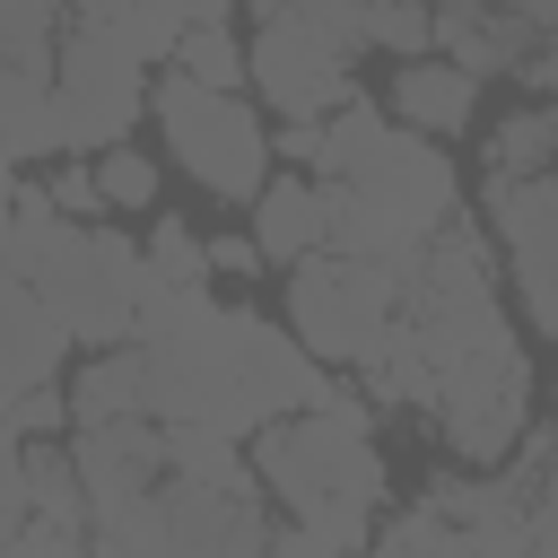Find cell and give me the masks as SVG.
<instances>
[{"mask_svg": "<svg viewBox=\"0 0 558 558\" xmlns=\"http://www.w3.org/2000/svg\"><path fill=\"white\" fill-rule=\"evenodd\" d=\"M488 235L523 288L541 340H558V166L549 174H488Z\"/></svg>", "mask_w": 558, "mask_h": 558, "instance_id": "7", "label": "cell"}, {"mask_svg": "<svg viewBox=\"0 0 558 558\" xmlns=\"http://www.w3.org/2000/svg\"><path fill=\"white\" fill-rule=\"evenodd\" d=\"M366 558H480V541H471L436 497H418V506H401V514H384V523H375Z\"/></svg>", "mask_w": 558, "mask_h": 558, "instance_id": "15", "label": "cell"}, {"mask_svg": "<svg viewBox=\"0 0 558 558\" xmlns=\"http://www.w3.org/2000/svg\"><path fill=\"white\" fill-rule=\"evenodd\" d=\"M262 17H296L305 35H323L340 52H366V0H270Z\"/></svg>", "mask_w": 558, "mask_h": 558, "instance_id": "23", "label": "cell"}, {"mask_svg": "<svg viewBox=\"0 0 558 558\" xmlns=\"http://www.w3.org/2000/svg\"><path fill=\"white\" fill-rule=\"evenodd\" d=\"M262 558H349V549H331L323 532H305V523H270V549Z\"/></svg>", "mask_w": 558, "mask_h": 558, "instance_id": "31", "label": "cell"}, {"mask_svg": "<svg viewBox=\"0 0 558 558\" xmlns=\"http://www.w3.org/2000/svg\"><path fill=\"white\" fill-rule=\"evenodd\" d=\"M61 427H70V392H61V384L17 392V436H61Z\"/></svg>", "mask_w": 558, "mask_h": 558, "instance_id": "26", "label": "cell"}, {"mask_svg": "<svg viewBox=\"0 0 558 558\" xmlns=\"http://www.w3.org/2000/svg\"><path fill=\"white\" fill-rule=\"evenodd\" d=\"M401 323V279L392 262H366V253H305L288 262V331L331 366V375H357Z\"/></svg>", "mask_w": 558, "mask_h": 558, "instance_id": "4", "label": "cell"}, {"mask_svg": "<svg viewBox=\"0 0 558 558\" xmlns=\"http://www.w3.org/2000/svg\"><path fill=\"white\" fill-rule=\"evenodd\" d=\"M244 70H253V96H262L279 122H323V113H340V105L357 96L349 52L323 44V35H305L296 17H262V26L244 35Z\"/></svg>", "mask_w": 558, "mask_h": 558, "instance_id": "8", "label": "cell"}, {"mask_svg": "<svg viewBox=\"0 0 558 558\" xmlns=\"http://www.w3.org/2000/svg\"><path fill=\"white\" fill-rule=\"evenodd\" d=\"M558 166V105H523L488 131V174H549Z\"/></svg>", "mask_w": 558, "mask_h": 558, "instance_id": "17", "label": "cell"}, {"mask_svg": "<svg viewBox=\"0 0 558 558\" xmlns=\"http://www.w3.org/2000/svg\"><path fill=\"white\" fill-rule=\"evenodd\" d=\"M44 201L61 218H105V183H96V157H52L44 174Z\"/></svg>", "mask_w": 558, "mask_h": 558, "instance_id": "24", "label": "cell"}, {"mask_svg": "<svg viewBox=\"0 0 558 558\" xmlns=\"http://www.w3.org/2000/svg\"><path fill=\"white\" fill-rule=\"evenodd\" d=\"M384 105H392V122H410V131H427V140H453V131H471V113H480V78H471L462 61H445V52H418V61L392 70Z\"/></svg>", "mask_w": 558, "mask_h": 558, "instance_id": "10", "label": "cell"}, {"mask_svg": "<svg viewBox=\"0 0 558 558\" xmlns=\"http://www.w3.org/2000/svg\"><path fill=\"white\" fill-rule=\"evenodd\" d=\"M0 558H96V541L78 523H26L17 541H0Z\"/></svg>", "mask_w": 558, "mask_h": 558, "instance_id": "25", "label": "cell"}, {"mask_svg": "<svg viewBox=\"0 0 558 558\" xmlns=\"http://www.w3.org/2000/svg\"><path fill=\"white\" fill-rule=\"evenodd\" d=\"M0 262L52 305V323H61L78 349L131 340L140 296H148V262H140V244H131L122 227H105V218H61L44 192H26Z\"/></svg>", "mask_w": 558, "mask_h": 558, "instance_id": "2", "label": "cell"}, {"mask_svg": "<svg viewBox=\"0 0 558 558\" xmlns=\"http://www.w3.org/2000/svg\"><path fill=\"white\" fill-rule=\"evenodd\" d=\"M244 453H253V471H262V497H279L288 523H305V532H323L331 549L366 558L392 480H384V453H375V401H366L349 375H340L331 401L253 427Z\"/></svg>", "mask_w": 558, "mask_h": 558, "instance_id": "1", "label": "cell"}, {"mask_svg": "<svg viewBox=\"0 0 558 558\" xmlns=\"http://www.w3.org/2000/svg\"><path fill=\"white\" fill-rule=\"evenodd\" d=\"M96 183H105V209H148V201H157V157H148L140 140H113V148L96 157Z\"/></svg>", "mask_w": 558, "mask_h": 558, "instance_id": "22", "label": "cell"}, {"mask_svg": "<svg viewBox=\"0 0 558 558\" xmlns=\"http://www.w3.org/2000/svg\"><path fill=\"white\" fill-rule=\"evenodd\" d=\"M227 9H235V0H131V9H122V26H131V35H140V52L166 70V61H174V44H183L192 26H209V17H227Z\"/></svg>", "mask_w": 558, "mask_h": 558, "instance_id": "20", "label": "cell"}, {"mask_svg": "<svg viewBox=\"0 0 558 558\" xmlns=\"http://www.w3.org/2000/svg\"><path fill=\"white\" fill-rule=\"evenodd\" d=\"M61 52V0H0V61L52 70Z\"/></svg>", "mask_w": 558, "mask_h": 558, "instance_id": "21", "label": "cell"}, {"mask_svg": "<svg viewBox=\"0 0 558 558\" xmlns=\"http://www.w3.org/2000/svg\"><path fill=\"white\" fill-rule=\"evenodd\" d=\"M148 70L157 61L140 52V35L122 17H70L61 52H52V140H61V157H105L113 140H131L140 105L157 96Z\"/></svg>", "mask_w": 558, "mask_h": 558, "instance_id": "3", "label": "cell"}, {"mask_svg": "<svg viewBox=\"0 0 558 558\" xmlns=\"http://www.w3.org/2000/svg\"><path fill=\"white\" fill-rule=\"evenodd\" d=\"M209 270H218V279H262V244H253V227H244V235H209Z\"/></svg>", "mask_w": 558, "mask_h": 558, "instance_id": "28", "label": "cell"}, {"mask_svg": "<svg viewBox=\"0 0 558 558\" xmlns=\"http://www.w3.org/2000/svg\"><path fill=\"white\" fill-rule=\"evenodd\" d=\"M17 201H26V183H17V157L0 148V244H9V227H17Z\"/></svg>", "mask_w": 558, "mask_h": 558, "instance_id": "32", "label": "cell"}, {"mask_svg": "<svg viewBox=\"0 0 558 558\" xmlns=\"http://www.w3.org/2000/svg\"><path fill=\"white\" fill-rule=\"evenodd\" d=\"M26 488H35V523H78L87 532V488H78L70 436H26Z\"/></svg>", "mask_w": 558, "mask_h": 558, "instance_id": "16", "label": "cell"}, {"mask_svg": "<svg viewBox=\"0 0 558 558\" xmlns=\"http://www.w3.org/2000/svg\"><path fill=\"white\" fill-rule=\"evenodd\" d=\"M227 314H235V375H244V401H253V418H262V427L340 392V375H331V366H323L288 323H270L262 305H227Z\"/></svg>", "mask_w": 558, "mask_h": 558, "instance_id": "9", "label": "cell"}, {"mask_svg": "<svg viewBox=\"0 0 558 558\" xmlns=\"http://www.w3.org/2000/svg\"><path fill=\"white\" fill-rule=\"evenodd\" d=\"M514 78H523L532 96H549V105H558V26H549L532 52H523V70H514Z\"/></svg>", "mask_w": 558, "mask_h": 558, "instance_id": "30", "label": "cell"}, {"mask_svg": "<svg viewBox=\"0 0 558 558\" xmlns=\"http://www.w3.org/2000/svg\"><path fill=\"white\" fill-rule=\"evenodd\" d=\"M436 418H445V445H453L471 471H506L514 445L532 436V357H523V340L506 331V340L471 349L462 366H445Z\"/></svg>", "mask_w": 558, "mask_h": 558, "instance_id": "6", "label": "cell"}, {"mask_svg": "<svg viewBox=\"0 0 558 558\" xmlns=\"http://www.w3.org/2000/svg\"><path fill=\"white\" fill-rule=\"evenodd\" d=\"M357 392L375 410H436V366H427V349H418L410 323H392V340L357 366Z\"/></svg>", "mask_w": 558, "mask_h": 558, "instance_id": "13", "label": "cell"}, {"mask_svg": "<svg viewBox=\"0 0 558 558\" xmlns=\"http://www.w3.org/2000/svg\"><path fill=\"white\" fill-rule=\"evenodd\" d=\"M148 113H157V131H166V157H174L209 201H244V209H253V192L270 183V122H262V105L166 70L157 96H148Z\"/></svg>", "mask_w": 558, "mask_h": 558, "instance_id": "5", "label": "cell"}, {"mask_svg": "<svg viewBox=\"0 0 558 558\" xmlns=\"http://www.w3.org/2000/svg\"><path fill=\"white\" fill-rule=\"evenodd\" d=\"M113 418H148V357H140V340H113L87 366H70V427H113Z\"/></svg>", "mask_w": 558, "mask_h": 558, "instance_id": "12", "label": "cell"}, {"mask_svg": "<svg viewBox=\"0 0 558 558\" xmlns=\"http://www.w3.org/2000/svg\"><path fill=\"white\" fill-rule=\"evenodd\" d=\"M140 262H148V288H201V279H209V235L166 209V218H148Z\"/></svg>", "mask_w": 558, "mask_h": 558, "instance_id": "19", "label": "cell"}, {"mask_svg": "<svg viewBox=\"0 0 558 558\" xmlns=\"http://www.w3.org/2000/svg\"><path fill=\"white\" fill-rule=\"evenodd\" d=\"M35 523V488H26V445H17V462H0V541H17Z\"/></svg>", "mask_w": 558, "mask_h": 558, "instance_id": "27", "label": "cell"}, {"mask_svg": "<svg viewBox=\"0 0 558 558\" xmlns=\"http://www.w3.org/2000/svg\"><path fill=\"white\" fill-rule=\"evenodd\" d=\"M0 148L26 166V157H61L52 140V70H17L0 61Z\"/></svg>", "mask_w": 558, "mask_h": 558, "instance_id": "14", "label": "cell"}, {"mask_svg": "<svg viewBox=\"0 0 558 558\" xmlns=\"http://www.w3.org/2000/svg\"><path fill=\"white\" fill-rule=\"evenodd\" d=\"M253 244H262V262H305V253H323V183L314 174H296V166H279L262 192H253Z\"/></svg>", "mask_w": 558, "mask_h": 558, "instance_id": "11", "label": "cell"}, {"mask_svg": "<svg viewBox=\"0 0 558 558\" xmlns=\"http://www.w3.org/2000/svg\"><path fill=\"white\" fill-rule=\"evenodd\" d=\"M166 70H183V78H201V87H227V96H244V87H253V70H244V35H235L227 17L192 26V35L174 44V61H166Z\"/></svg>", "mask_w": 558, "mask_h": 558, "instance_id": "18", "label": "cell"}, {"mask_svg": "<svg viewBox=\"0 0 558 558\" xmlns=\"http://www.w3.org/2000/svg\"><path fill=\"white\" fill-rule=\"evenodd\" d=\"M131 0H61V17H122Z\"/></svg>", "mask_w": 558, "mask_h": 558, "instance_id": "33", "label": "cell"}, {"mask_svg": "<svg viewBox=\"0 0 558 558\" xmlns=\"http://www.w3.org/2000/svg\"><path fill=\"white\" fill-rule=\"evenodd\" d=\"M270 157H279V166H296V174H314V157H323V122H279Z\"/></svg>", "mask_w": 558, "mask_h": 558, "instance_id": "29", "label": "cell"}]
</instances>
